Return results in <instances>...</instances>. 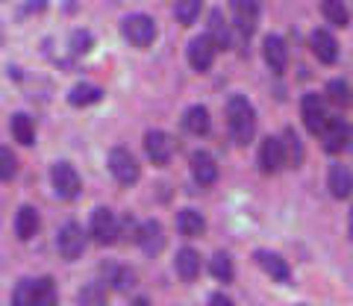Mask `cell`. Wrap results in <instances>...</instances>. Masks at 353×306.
I'll return each instance as SVG.
<instances>
[{"label":"cell","instance_id":"6da1fadb","mask_svg":"<svg viewBox=\"0 0 353 306\" xmlns=\"http://www.w3.org/2000/svg\"><path fill=\"white\" fill-rule=\"evenodd\" d=\"M227 127H230V136H233L236 145H248L256 133V109L248 97L233 94L227 103Z\"/></svg>","mask_w":353,"mask_h":306},{"label":"cell","instance_id":"7a4b0ae2","mask_svg":"<svg viewBox=\"0 0 353 306\" xmlns=\"http://www.w3.org/2000/svg\"><path fill=\"white\" fill-rule=\"evenodd\" d=\"M121 32L132 48H150L153 39H157V21L150 15H127L124 24H121Z\"/></svg>","mask_w":353,"mask_h":306},{"label":"cell","instance_id":"3957f363","mask_svg":"<svg viewBox=\"0 0 353 306\" xmlns=\"http://www.w3.org/2000/svg\"><path fill=\"white\" fill-rule=\"evenodd\" d=\"M50 180H53L57 198H62V201H74L83 189V180H80V174H77V168L71 165V162H57L53 171H50Z\"/></svg>","mask_w":353,"mask_h":306},{"label":"cell","instance_id":"277c9868","mask_svg":"<svg viewBox=\"0 0 353 306\" xmlns=\"http://www.w3.org/2000/svg\"><path fill=\"white\" fill-rule=\"evenodd\" d=\"M109 171H112V177L121 183V185H132L139 180V162L136 156L127 150V147H115L109 153Z\"/></svg>","mask_w":353,"mask_h":306},{"label":"cell","instance_id":"5b68a950","mask_svg":"<svg viewBox=\"0 0 353 306\" xmlns=\"http://www.w3.org/2000/svg\"><path fill=\"white\" fill-rule=\"evenodd\" d=\"M118 236H121V224H118V218L112 210H94L92 215V238L97 245H115L118 242Z\"/></svg>","mask_w":353,"mask_h":306},{"label":"cell","instance_id":"8992f818","mask_svg":"<svg viewBox=\"0 0 353 306\" xmlns=\"http://www.w3.org/2000/svg\"><path fill=\"white\" fill-rule=\"evenodd\" d=\"M57 247H59V254L68 259V262L80 259V256H83V250H85V233H83V227H80V224H74V221H68V224L59 229Z\"/></svg>","mask_w":353,"mask_h":306},{"label":"cell","instance_id":"52a82bcc","mask_svg":"<svg viewBox=\"0 0 353 306\" xmlns=\"http://www.w3.org/2000/svg\"><path fill=\"white\" fill-rule=\"evenodd\" d=\"M301 115H303V124L309 133H321V127L327 124V106H324V97L321 94H315V92H309L303 94V101H301Z\"/></svg>","mask_w":353,"mask_h":306},{"label":"cell","instance_id":"ba28073f","mask_svg":"<svg viewBox=\"0 0 353 306\" xmlns=\"http://www.w3.org/2000/svg\"><path fill=\"white\" fill-rule=\"evenodd\" d=\"M318 136L324 139V147L330 153H339V150H345L350 145L353 130H350V124L345 121V118H327V124L321 127V133Z\"/></svg>","mask_w":353,"mask_h":306},{"label":"cell","instance_id":"9c48e42d","mask_svg":"<svg viewBox=\"0 0 353 306\" xmlns=\"http://www.w3.org/2000/svg\"><path fill=\"white\" fill-rule=\"evenodd\" d=\"M215 57H218V45L206 36V32L189 41V65L194 71H209L212 68V62H215Z\"/></svg>","mask_w":353,"mask_h":306},{"label":"cell","instance_id":"30bf717a","mask_svg":"<svg viewBox=\"0 0 353 306\" xmlns=\"http://www.w3.org/2000/svg\"><path fill=\"white\" fill-rule=\"evenodd\" d=\"M145 150H148L153 165H165V162H171V156H174V139L168 133H162V130H148Z\"/></svg>","mask_w":353,"mask_h":306},{"label":"cell","instance_id":"8fae6325","mask_svg":"<svg viewBox=\"0 0 353 306\" xmlns=\"http://www.w3.org/2000/svg\"><path fill=\"white\" fill-rule=\"evenodd\" d=\"M285 165V150H283V139L268 136L259 147V168L262 174H277Z\"/></svg>","mask_w":353,"mask_h":306},{"label":"cell","instance_id":"7c38bea8","mask_svg":"<svg viewBox=\"0 0 353 306\" xmlns=\"http://www.w3.org/2000/svg\"><path fill=\"white\" fill-rule=\"evenodd\" d=\"M262 53H265V65L271 68V74H283L289 68V48L280 36H268L262 45Z\"/></svg>","mask_w":353,"mask_h":306},{"label":"cell","instance_id":"4fadbf2b","mask_svg":"<svg viewBox=\"0 0 353 306\" xmlns=\"http://www.w3.org/2000/svg\"><path fill=\"white\" fill-rule=\"evenodd\" d=\"M309 45H312V53L318 57V62L333 65V62L339 59V41L333 39V32H327V30H315L312 36H309Z\"/></svg>","mask_w":353,"mask_h":306},{"label":"cell","instance_id":"5bb4252c","mask_svg":"<svg viewBox=\"0 0 353 306\" xmlns=\"http://www.w3.org/2000/svg\"><path fill=\"white\" fill-rule=\"evenodd\" d=\"M233 15L241 36H250L259 21V0H233Z\"/></svg>","mask_w":353,"mask_h":306},{"label":"cell","instance_id":"9a60e30c","mask_svg":"<svg viewBox=\"0 0 353 306\" xmlns=\"http://www.w3.org/2000/svg\"><path fill=\"white\" fill-rule=\"evenodd\" d=\"M192 177H194V183H201V185H212L218 180V165H215L212 153H206V150H194L192 153Z\"/></svg>","mask_w":353,"mask_h":306},{"label":"cell","instance_id":"2e32d148","mask_svg":"<svg viewBox=\"0 0 353 306\" xmlns=\"http://www.w3.org/2000/svg\"><path fill=\"white\" fill-rule=\"evenodd\" d=\"M327 189L339 201L350 198V194H353V171L347 165H333V168H330V177H327Z\"/></svg>","mask_w":353,"mask_h":306},{"label":"cell","instance_id":"e0dca14e","mask_svg":"<svg viewBox=\"0 0 353 306\" xmlns=\"http://www.w3.org/2000/svg\"><path fill=\"white\" fill-rule=\"evenodd\" d=\"M256 262H259V268H262L271 280H277V283H289L292 271H289V262H285L283 256L271 254V250H259V254H256Z\"/></svg>","mask_w":353,"mask_h":306},{"label":"cell","instance_id":"ac0fdd59","mask_svg":"<svg viewBox=\"0 0 353 306\" xmlns=\"http://www.w3.org/2000/svg\"><path fill=\"white\" fill-rule=\"evenodd\" d=\"M139 245H141V250H145L148 256H153V254H159V250L165 247V229H162V224L159 221H145L139 227Z\"/></svg>","mask_w":353,"mask_h":306},{"label":"cell","instance_id":"d6986e66","mask_svg":"<svg viewBox=\"0 0 353 306\" xmlns=\"http://www.w3.org/2000/svg\"><path fill=\"white\" fill-rule=\"evenodd\" d=\"M174 268H176V274H180V280H185V283L197 280V274H201V254L192 247H183L174 259Z\"/></svg>","mask_w":353,"mask_h":306},{"label":"cell","instance_id":"ffe728a7","mask_svg":"<svg viewBox=\"0 0 353 306\" xmlns=\"http://www.w3.org/2000/svg\"><path fill=\"white\" fill-rule=\"evenodd\" d=\"M39 227H41L39 212L32 210V206H21L18 215H15V233H18L21 242H30V238L39 233Z\"/></svg>","mask_w":353,"mask_h":306},{"label":"cell","instance_id":"44dd1931","mask_svg":"<svg viewBox=\"0 0 353 306\" xmlns=\"http://www.w3.org/2000/svg\"><path fill=\"white\" fill-rule=\"evenodd\" d=\"M183 127L189 130L192 136H206L209 130H212V121H209L206 106H192V109H185V115H183Z\"/></svg>","mask_w":353,"mask_h":306},{"label":"cell","instance_id":"7402d4cb","mask_svg":"<svg viewBox=\"0 0 353 306\" xmlns=\"http://www.w3.org/2000/svg\"><path fill=\"white\" fill-rule=\"evenodd\" d=\"M176 227H180L183 236L197 238V236H203V229H206V218L197 210H180V215H176Z\"/></svg>","mask_w":353,"mask_h":306},{"label":"cell","instance_id":"603a6c76","mask_svg":"<svg viewBox=\"0 0 353 306\" xmlns=\"http://www.w3.org/2000/svg\"><path fill=\"white\" fill-rule=\"evenodd\" d=\"M9 130H12L15 141H21L24 147H30L32 141H36V124H32V118L24 115V112L12 115V121H9Z\"/></svg>","mask_w":353,"mask_h":306},{"label":"cell","instance_id":"cb8c5ba5","mask_svg":"<svg viewBox=\"0 0 353 306\" xmlns=\"http://www.w3.org/2000/svg\"><path fill=\"white\" fill-rule=\"evenodd\" d=\"M321 12L327 18V24H333V27H347L350 24V12H347L345 0H321Z\"/></svg>","mask_w":353,"mask_h":306},{"label":"cell","instance_id":"d4e9b609","mask_svg":"<svg viewBox=\"0 0 353 306\" xmlns=\"http://www.w3.org/2000/svg\"><path fill=\"white\" fill-rule=\"evenodd\" d=\"M57 283L50 277H39L36 289H32V306H57Z\"/></svg>","mask_w":353,"mask_h":306},{"label":"cell","instance_id":"484cf974","mask_svg":"<svg viewBox=\"0 0 353 306\" xmlns=\"http://www.w3.org/2000/svg\"><path fill=\"white\" fill-rule=\"evenodd\" d=\"M201 9H203V0H174V15L183 27L194 24L197 15H201Z\"/></svg>","mask_w":353,"mask_h":306},{"label":"cell","instance_id":"4316f807","mask_svg":"<svg viewBox=\"0 0 353 306\" xmlns=\"http://www.w3.org/2000/svg\"><path fill=\"white\" fill-rule=\"evenodd\" d=\"M101 89L97 85H88V83H80V85H74L71 89V94H68V101H71V106H92V103H97L101 101Z\"/></svg>","mask_w":353,"mask_h":306},{"label":"cell","instance_id":"83f0119b","mask_svg":"<svg viewBox=\"0 0 353 306\" xmlns=\"http://www.w3.org/2000/svg\"><path fill=\"white\" fill-rule=\"evenodd\" d=\"M206 36L212 39L218 48H227L230 45V27H227V21H224V15H221L218 9L209 15V32H206Z\"/></svg>","mask_w":353,"mask_h":306},{"label":"cell","instance_id":"f1b7e54d","mask_svg":"<svg viewBox=\"0 0 353 306\" xmlns=\"http://www.w3.org/2000/svg\"><path fill=\"white\" fill-rule=\"evenodd\" d=\"M77 306H106V292L101 283H88L77 294Z\"/></svg>","mask_w":353,"mask_h":306},{"label":"cell","instance_id":"f546056e","mask_svg":"<svg viewBox=\"0 0 353 306\" xmlns=\"http://www.w3.org/2000/svg\"><path fill=\"white\" fill-rule=\"evenodd\" d=\"M209 271H212V277L215 280H221V283H230L233 280V259H230L227 254H215L212 256V262H209Z\"/></svg>","mask_w":353,"mask_h":306},{"label":"cell","instance_id":"4dcf8cb0","mask_svg":"<svg viewBox=\"0 0 353 306\" xmlns=\"http://www.w3.org/2000/svg\"><path fill=\"white\" fill-rule=\"evenodd\" d=\"M283 150H285V162H292V165H301L303 162V145H301V139L294 136V130H285Z\"/></svg>","mask_w":353,"mask_h":306},{"label":"cell","instance_id":"1f68e13d","mask_svg":"<svg viewBox=\"0 0 353 306\" xmlns=\"http://www.w3.org/2000/svg\"><path fill=\"white\" fill-rule=\"evenodd\" d=\"M327 97H330V103H336V106L345 109L350 103V85H347V80H330Z\"/></svg>","mask_w":353,"mask_h":306},{"label":"cell","instance_id":"d6a6232c","mask_svg":"<svg viewBox=\"0 0 353 306\" xmlns=\"http://www.w3.org/2000/svg\"><path fill=\"white\" fill-rule=\"evenodd\" d=\"M18 174V159L9 147H0V183H9Z\"/></svg>","mask_w":353,"mask_h":306},{"label":"cell","instance_id":"836d02e7","mask_svg":"<svg viewBox=\"0 0 353 306\" xmlns=\"http://www.w3.org/2000/svg\"><path fill=\"white\" fill-rule=\"evenodd\" d=\"M109 283L118 289V292H130L136 286V274L130 268H109Z\"/></svg>","mask_w":353,"mask_h":306},{"label":"cell","instance_id":"e575fe53","mask_svg":"<svg viewBox=\"0 0 353 306\" xmlns=\"http://www.w3.org/2000/svg\"><path fill=\"white\" fill-rule=\"evenodd\" d=\"M32 289H36V280H21L12 292V306H32Z\"/></svg>","mask_w":353,"mask_h":306},{"label":"cell","instance_id":"d590c367","mask_svg":"<svg viewBox=\"0 0 353 306\" xmlns=\"http://www.w3.org/2000/svg\"><path fill=\"white\" fill-rule=\"evenodd\" d=\"M92 45V36L88 32H74V53H85Z\"/></svg>","mask_w":353,"mask_h":306},{"label":"cell","instance_id":"8d00e7d4","mask_svg":"<svg viewBox=\"0 0 353 306\" xmlns=\"http://www.w3.org/2000/svg\"><path fill=\"white\" fill-rule=\"evenodd\" d=\"M209 306H236L230 298H224V294H212V300H209Z\"/></svg>","mask_w":353,"mask_h":306},{"label":"cell","instance_id":"74e56055","mask_svg":"<svg viewBox=\"0 0 353 306\" xmlns=\"http://www.w3.org/2000/svg\"><path fill=\"white\" fill-rule=\"evenodd\" d=\"M132 306H150V300H148V298H139V300L132 303Z\"/></svg>","mask_w":353,"mask_h":306},{"label":"cell","instance_id":"f35d334b","mask_svg":"<svg viewBox=\"0 0 353 306\" xmlns=\"http://www.w3.org/2000/svg\"><path fill=\"white\" fill-rule=\"evenodd\" d=\"M350 233H353V212H350Z\"/></svg>","mask_w":353,"mask_h":306}]
</instances>
